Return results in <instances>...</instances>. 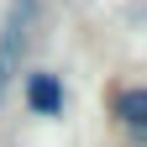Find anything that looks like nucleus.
<instances>
[{"label": "nucleus", "instance_id": "obj_1", "mask_svg": "<svg viewBox=\"0 0 147 147\" xmlns=\"http://www.w3.org/2000/svg\"><path fill=\"white\" fill-rule=\"evenodd\" d=\"M37 16H42V0H11L5 16H0V105H5L11 84L21 79V63H26Z\"/></svg>", "mask_w": 147, "mask_h": 147}, {"label": "nucleus", "instance_id": "obj_3", "mask_svg": "<svg viewBox=\"0 0 147 147\" xmlns=\"http://www.w3.org/2000/svg\"><path fill=\"white\" fill-rule=\"evenodd\" d=\"M110 116L131 142H142L147 137V89L142 84H116L110 89Z\"/></svg>", "mask_w": 147, "mask_h": 147}, {"label": "nucleus", "instance_id": "obj_2", "mask_svg": "<svg viewBox=\"0 0 147 147\" xmlns=\"http://www.w3.org/2000/svg\"><path fill=\"white\" fill-rule=\"evenodd\" d=\"M21 105H26V116H37V121H58L63 110H68L63 74H53V68H26V79H21Z\"/></svg>", "mask_w": 147, "mask_h": 147}]
</instances>
